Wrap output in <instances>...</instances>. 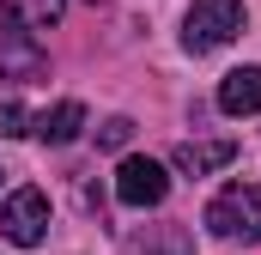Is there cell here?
I'll use <instances>...</instances> for the list:
<instances>
[{"instance_id": "11", "label": "cell", "mask_w": 261, "mask_h": 255, "mask_svg": "<svg viewBox=\"0 0 261 255\" xmlns=\"http://www.w3.org/2000/svg\"><path fill=\"white\" fill-rule=\"evenodd\" d=\"M18 134H31L24 104H0V140H18Z\"/></svg>"}, {"instance_id": "2", "label": "cell", "mask_w": 261, "mask_h": 255, "mask_svg": "<svg viewBox=\"0 0 261 255\" xmlns=\"http://www.w3.org/2000/svg\"><path fill=\"white\" fill-rule=\"evenodd\" d=\"M243 31V0H195L182 18V49L189 55H213Z\"/></svg>"}, {"instance_id": "1", "label": "cell", "mask_w": 261, "mask_h": 255, "mask_svg": "<svg viewBox=\"0 0 261 255\" xmlns=\"http://www.w3.org/2000/svg\"><path fill=\"white\" fill-rule=\"evenodd\" d=\"M206 231L225 243H261V183H231L206 200Z\"/></svg>"}, {"instance_id": "8", "label": "cell", "mask_w": 261, "mask_h": 255, "mask_svg": "<svg viewBox=\"0 0 261 255\" xmlns=\"http://www.w3.org/2000/svg\"><path fill=\"white\" fill-rule=\"evenodd\" d=\"M219 110L225 116H255L261 110V67H237L219 79Z\"/></svg>"}, {"instance_id": "10", "label": "cell", "mask_w": 261, "mask_h": 255, "mask_svg": "<svg viewBox=\"0 0 261 255\" xmlns=\"http://www.w3.org/2000/svg\"><path fill=\"white\" fill-rule=\"evenodd\" d=\"M128 140H134V122H128V116H110V122L97 128V146H110V152H122Z\"/></svg>"}, {"instance_id": "3", "label": "cell", "mask_w": 261, "mask_h": 255, "mask_svg": "<svg viewBox=\"0 0 261 255\" xmlns=\"http://www.w3.org/2000/svg\"><path fill=\"white\" fill-rule=\"evenodd\" d=\"M43 231H49V194L43 189H12L0 200V237L6 243L31 249V243H43Z\"/></svg>"}, {"instance_id": "7", "label": "cell", "mask_w": 261, "mask_h": 255, "mask_svg": "<svg viewBox=\"0 0 261 255\" xmlns=\"http://www.w3.org/2000/svg\"><path fill=\"white\" fill-rule=\"evenodd\" d=\"M79 128H85V104H79V97H61L55 110L31 116V134H37L43 146H67V140H79Z\"/></svg>"}, {"instance_id": "6", "label": "cell", "mask_w": 261, "mask_h": 255, "mask_svg": "<svg viewBox=\"0 0 261 255\" xmlns=\"http://www.w3.org/2000/svg\"><path fill=\"white\" fill-rule=\"evenodd\" d=\"M231 158H237V140H231V134H219V140H182V146H176V170H182V176L225 170Z\"/></svg>"}, {"instance_id": "4", "label": "cell", "mask_w": 261, "mask_h": 255, "mask_svg": "<svg viewBox=\"0 0 261 255\" xmlns=\"http://www.w3.org/2000/svg\"><path fill=\"white\" fill-rule=\"evenodd\" d=\"M164 194H170V170L158 158H122V170H116V200L122 207H158Z\"/></svg>"}, {"instance_id": "5", "label": "cell", "mask_w": 261, "mask_h": 255, "mask_svg": "<svg viewBox=\"0 0 261 255\" xmlns=\"http://www.w3.org/2000/svg\"><path fill=\"white\" fill-rule=\"evenodd\" d=\"M43 43L31 37V31H18V24H0V79H12V85H24V79H43Z\"/></svg>"}, {"instance_id": "9", "label": "cell", "mask_w": 261, "mask_h": 255, "mask_svg": "<svg viewBox=\"0 0 261 255\" xmlns=\"http://www.w3.org/2000/svg\"><path fill=\"white\" fill-rule=\"evenodd\" d=\"M67 12V0H0V24H18V31H49Z\"/></svg>"}]
</instances>
